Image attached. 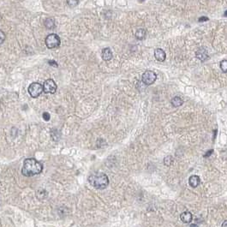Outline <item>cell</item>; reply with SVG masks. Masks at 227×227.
<instances>
[{"mask_svg":"<svg viewBox=\"0 0 227 227\" xmlns=\"http://www.w3.org/2000/svg\"><path fill=\"white\" fill-rule=\"evenodd\" d=\"M195 56H196V57L198 58L199 60H201L202 62H204L207 59L209 58V57H208V52L203 47H201V48H200V49L197 50V51L195 52Z\"/></svg>","mask_w":227,"mask_h":227,"instance_id":"obj_7","label":"cell"},{"mask_svg":"<svg viewBox=\"0 0 227 227\" xmlns=\"http://www.w3.org/2000/svg\"><path fill=\"white\" fill-rule=\"evenodd\" d=\"M42 164L35 159L30 158L24 160L22 173L25 176H33L40 174L42 171Z\"/></svg>","mask_w":227,"mask_h":227,"instance_id":"obj_1","label":"cell"},{"mask_svg":"<svg viewBox=\"0 0 227 227\" xmlns=\"http://www.w3.org/2000/svg\"><path fill=\"white\" fill-rule=\"evenodd\" d=\"M60 43H61L60 38L57 34H51L47 35V37L45 38V45L49 49L57 48L60 45Z\"/></svg>","mask_w":227,"mask_h":227,"instance_id":"obj_3","label":"cell"},{"mask_svg":"<svg viewBox=\"0 0 227 227\" xmlns=\"http://www.w3.org/2000/svg\"><path fill=\"white\" fill-rule=\"evenodd\" d=\"M29 94L33 98H37L43 92V85H41L39 82H33L29 85L28 88Z\"/></svg>","mask_w":227,"mask_h":227,"instance_id":"obj_4","label":"cell"},{"mask_svg":"<svg viewBox=\"0 0 227 227\" xmlns=\"http://www.w3.org/2000/svg\"><path fill=\"white\" fill-rule=\"evenodd\" d=\"M88 181L91 185L97 189H104L107 187L109 184V178L107 175L101 172L92 174L88 177Z\"/></svg>","mask_w":227,"mask_h":227,"instance_id":"obj_2","label":"cell"},{"mask_svg":"<svg viewBox=\"0 0 227 227\" xmlns=\"http://www.w3.org/2000/svg\"><path fill=\"white\" fill-rule=\"evenodd\" d=\"M48 63L50 64V65H52V66H55V67H57V63L55 61H53V60H50Z\"/></svg>","mask_w":227,"mask_h":227,"instance_id":"obj_21","label":"cell"},{"mask_svg":"<svg viewBox=\"0 0 227 227\" xmlns=\"http://www.w3.org/2000/svg\"><path fill=\"white\" fill-rule=\"evenodd\" d=\"M44 25H45V27L46 29H52L53 28H55V22L51 18H47V19H45V22H44Z\"/></svg>","mask_w":227,"mask_h":227,"instance_id":"obj_14","label":"cell"},{"mask_svg":"<svg viewBox=\"0 0 227 227\" xmlns=\"http://www.w3.org/2000/svg\"><path fill=\"white\" fill-rule=\"evenodd\" d=\"M101 56H102V58L104 61H110L112 58V50L109 47L104 48L102 50Z\"/></svg>","mask_w":227,"mask_h":227,"instance_id":"obj_9","label":"cell"},{"mask_svg":"<svg viewBox=\"0 0 227 227\" xmlns=\"http://www.w3.org/2000/svg\"><path fill=\"white\" fill-rule=\"evenodd\" d=\"M50 114L48 113V112H44L43 113V118H44V120L45 121H49L50 120Z\"/></svg>","mask_w":227,"mask_h":227,"instance_id":"obj_19","label":"cell"},{"mask_svg":"<svg viewBox=\"0 0 227 227\" xmlns=\"http://www.w3.org/2000/svg\"><path fill=\"white\" fill-rule=\"evenodd\" d=\"M154 57L159 62H164L166 58V54L164 50L161 48H157L154 50Z\"/></svg>","mask_w":227,"mask_h":227,"instance_id":"obj_8","label":"cell"},{"mask_svg":"<svg viewBox=\"0 0 227 227\" xmlns=\"http://www.w3.org/2000/svg\"><path fill=\"white\" fill-rule=\"evenodd\" d=\"M220 68H221V70L224 72V73H226L227 72V60H223L220 63Z\"/></svg>","mask_w":227,"mask_h":227,"instance_id":"obj_16","label":"cell"},{"mask_svg":"<svg viewBox=\"0 0 227 227\" xmlns=\"http://www.w3.org/2000/svg\"><path fill=\"white\" fill-rule=\"evenodd\" d=\"M157 79V75L153 70H147L142 75V82L146 85H152Z\"/></svg>","mask_w":227,"mask_h":227,"instance_id":"obj_5","label":"cell"},{"mask_svg":"<svg viewBox=\"0 0 227 227\" xmlns=\"http://www.w3.org/2000/svg\"><path fill=\"white\" fill-rule=\"evenodd\" d=\"M183 104V100H182V98H180V97L176 96L171 100V105L173 106H175V107L181 106Z\"/></svg>","mask_w":227,"mask_h":227,"instance_id":"obj_13","label":"cell"},{"mask_svg":"<svg viewBox=\"0 0 227 227\" xmlns=\"http://www.w3.org/2000/svg\"><path fill=\"white\" fill-rule=\"evenodd\" d=\"M224 16H225V17H227V11H225V14H224Z\"/></svg>","mask_w":227,"mask_h":227,"instance_id":"obj_24","label":"cell"},{"mask_svg":"<svg viewBox=\"0 0 227 227\" xmlns=\"http://www.w3.org/2000/svg\"><path fill=\"white\" fill-rule=\"evenodd\" d=\"M213 149H212V150H210V151H208V152H207V153H206V154H205V155H204V157H207V156H209V155H211V154H212V153H213Z\"/></svg>","mask_w":227,"mask_h":227,"instance_id":"obj_22","label":"cell"},{"mask_svg":"<svg viewBox=\"0 0 227 227\" xmlns=\"http://www.w3.org/2000/svg\"><path fill=\"white\" fill-rule=\"evenodd\" d=\"M135 36H136V38L137 39V40H144V39H145V37H146V31L142 29H138V30L136 32V34H135Z\"/></svg>","mask_w":227,"mask_h":227,"instance_id":"obj_12","label":"cell"},{"mask_svg":"<svg viewBox=\"0 0 227 227\" xmlns=\"http://www.w3.org/2000/svg\"><path fill=\"white\" fill-rule=\"evenodd\" d=\"M221 227H227V220L224 222L223 224H222V226Z\"/></svg>","mask_w":227,"mask_h":227,"instance_id":"obj_23","label":"cell"},{"mask_svg":"<svg viewBox=\"0 0 227 227\" xmlns=\"http://www.w3.org/2000/svg\"><path fill=\"white\" fill-rule=\"evenodd\" d=\"M57 90V84L52 79H47L43 84V91L45 94H54Z\"/></svg>","mask_w":227,"mask_h":227,"instance_id":"obj_6","label":"cell"},{"mask_svg":"<svg viewBox=\"0 0 227 227\" xmlns=\"http://www.w3.org/2000/svg\"><path fill=\"white\" fill-rule=\"evenodd\" d=\"M173 163V159H172V157L171 156H166L165 159H164V164L167 166H170L171 165V164Z\"/></svg>","mask_w":227,"mask_h":227,"instance_id":"obj_15","label":"cell"},{"mask_svg":"<svg viewBox=\"0 0 227 227\" xmlns=\"http://www.w3.org/2000/svg\"><path fill=\"white\" fill-rule=\"evenodd\" d=\"M200 183H201V179H200V177H199L198 176H196V175H192V176L189 178V185H190L191 187L196 188L199 184H200Z\"/></svg>","mask_w":227,"mask_h":227,"instance_id":"obj_10","label":"cell"},{"mask_svg":"<svg viewBox=\"0 0 227 227\" xmlns=\"http://www.w3.org/2000/svg\"><path fill=\"white\" fill-rule=\"evenodd\" d=\"M209 19H208V17H200L198 19L199 22H207V21H208Z\"/></svg>","mask_w":227,"mask_h":227,"instance_id":"obj_20","label":"cell"},{"mask_svg":"<svg viewBox=\"0 0 227 227\" xmlns=\"http://www.w3.org/2000/svg\"><path fill=\"white\" fill-rule=\"evenodd\" d=\"M5 40V34L2 30H0V44L4 43Z\"/></svg>","mask_w":227,"mask_h":227,"instance_id":"obj_18","label":"cell"},{"mask_svg":"<svg viewBox=\"0 0 227 227\" xmlns=\"http://www.w3.org/2000/svg\"><path fill=\"white\" fill-rule=\"evenodd\" d=\"M140 1H141V2H143V1H145V0H140Z\"/></svg>","mask_w":227,"mask_h":227,"instance_id":"obj_26","label":"cell"},{"mask_svg":"<svg viewBox=\"0 0 227 227\" xmlns=\"http://www.w3.org/2000/svg\"><path fill=\"white\" fill-rule=\"evenodd\" d=\"M180 218H181V220L183 223H190V222L192 221V214H191V213L190 212H183V213L180 216Z\"/></svg>","mask_w":227,"mask_h":227,"instance_id":"obj_11","label":"cell"},{"mask_svg":"<svg viewBox=\"0 0 227 227\" xmlns=\"http://www.w3.org/2000/svg\"><path fill=\"white\" fill-rule=\"evenodd\" d=\"M66 2L69 7H75L79 4V0H67Z\"/></svg>","mask_w":227,"mask_h":227,"instance_id":"obj_17","label":"cell"},{"mask_svg":"<svg viewBox=\"0 0 227 227\" xmlns=\"http://www.w3.org/2000/svg\"><path fill=\"white\" fill-rule=\"evenodd\" d=\"M190 227H197V225H190Z\"/></svg>","mask_w":227,"mask_h":227,"instance_id":"obj_25","label":"cell"}]
</instances>
